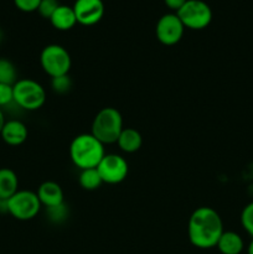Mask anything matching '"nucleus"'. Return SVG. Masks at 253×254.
Wrapping results in <instances>:
<instances>
[{"label": "nucleus", "mask_w": 253, "mask_h": 254, "mask_svg": "<svg viewBox=\"0 0 253 254\" xmlns=\"http://www.w3.org/2000/svg\"><path fill=\"white\" fill-rule=\"evenodd\" d=\"M223 232L222 218L213 208L206 206L198 207L189 218L188 235L193 247L211 250L217 246Z\"/></svg>", "instance_id": "f257e3e1"}, {"label": "nucleus", "mask_w": 253, "mask_h": 254, "mask_svg": "<svg viewBox=\"0 0 253 254\" xmlns=\"http://www.w3.org/2000/svg\"><path fill=\"white\" fill-rule=\"evenodd\" d=\"M104 155V144H102L91 133L74 136L69 145V158L73 165L79 170L97 168Z\"/></svg>", "instance_id": "f03ea898"}, {"label": "nucleus", "mask_w": 253, "mask_h": 254, "mask_svg": "<svg viewBox=\"0 0 253 254\" xmlns=\"http://www.w3.org/2000/svg\"><path fill=\"white\" fill-rule=\"evenodd\" d=\"M123 129V117L121 112L113 107H106L94 117L91 134L106 145L117 143Z\"/></svg>", "instance_id": "7ed1b4c3"}, {"label": "nucleus", "mask_w": 253, "mask_h": 254, "mask_svg": "<svg viewBox=\"0 0 253 254\" xmlns=\"http://www.w3.org/2000/svg\"><path fill=\"white\" fill-rule=\"evenodd\" d=\"M14 103L24 111H37L46 102V91L41 83L31 78L17 79L12 86Z\"/></svg>", "instance_id": "20e7f679"}, {"label": "nucleus", "mask_w": 253, "mask_h": 254, "mask_svg": "<svg viewBox=\"0 0 253 254\" xmlns=\"http://www.w3.org/2000/svg\"><path fill=\"white\" fill-rule=\"evenodd\" d=\"M40 64L45 73L54 78V77L68 74L72 66V60L68 51L63 46L51 44L42 49L40 55Z\"/></svg>", "instance_id": "39448f33"}, {"label": "nucleus", "mask_w": 253, "mask_h": 254, "mask_svg": "<svg viewBox=\"0 0 253 254\" xmlns=\"http://www.w3.org/2000/svg\"><path fill=\"white\" fill-rule=\"evenodd\" d=\"M41 207L37 193L30 190H19L7 200V213L19 221L32 220L39 215Z\"/></svg>", "instance_id": "423d86ee"}, {"label": "nucleus", "mask_w": 253, "mask_h": 254, "mask_svg": "<svg viewBox=\"0 0 253 254\" xmlns=\"http://www.w3.org/2000/svg\"><path fill=\"white\" fill-rule=\"evenodd\" d=\"M176 14L185 29L190 30L206 29L212 20V10L203 0H186Z\"/></svg>", "instance_id": "0eeeda50"}, {"label": "nucleus", "mask_w": 253, "mask_h": 254, "mask_svg": "<svg viewBox=\"0 0 253 254\" xmlns=\"http://www.w3.org/2000/svg\"><path fill=\"white\" fill-rule=\"evenodd\" d=\"M103 184L117 185L126 180L129 173L128 161L119 154H106L97 166Z\"/></svg>", "instance_id": "6e6552de"}, {"label": "nucleus", "mask_w": 253, "mask_h": 254, "mask_svg": "<svg viewBox=\"0 0 253 254\" xmlns=\"http://www.w3.org/2000/svg\"><path fill=\"white\" fill-rule=\"evenodd\" d=\"M184 31H185V26L179 19L176 12L164 14L156 22V39L165 46H173L180 42L184 36Z\"/></svg>", "instance_id": "1a4fd4ad"}, {"label": "nucleus", "mask_w": 253, "mask_h": 254, "mask_svg": "<svg viewBox=\"0 0 253 254\" xmlns=\"http://www.w3.org/2000/svg\"><path fill=\"white\" fill-rule=\"evenodd\" d=\"M72 7L77 22L83 26L98 24L104 15V4L102 0H76Z\"/></svg>", "instance_id": "9d476101"}, {"label": "nucleus", "mask_w": 253, "mask_h": 254, "mask_svg": "<svg viewBox=\"0 0 253 254\" xmlns=\"http://www.w3.org/2000/svg\"><path fill=\"white\" fill-rule=\"evenodd\" d=\"M29 131H27L26 126L19 119H10L5 122L4 127L1 129L2 141L10 146H19L26 141Z\"/></svg>", "instance_id": "9b49d317"}, {"label": "nucleus", "mask_w": 253, "mask_h": 254, "mask_svg": "<svg viewBox=\"0 0 253 254\" xmlns=\"http://www.w3.org/2000/svg\"><path fill=\"white\" fill-rule=\"evenodd\" d=\"M37 197L45 207L60 205L63 202V190L55 181H45L37 189Z\"/></svg>", "instance_id": "f8f14e48"}, {"label": "nucleus", "mask_w": 253, "mask_h": 254, "mask_svg": "<svg viewBox=\"0 0 253 254\" xmlns=\"http://www.w3.org/2000/svg\"><path fill=\"white\" fill-rule=\"evenodd\" d=\"M52 26L60 31H67L71 30L77 24L76 15H74L73 7L67 5H59L56 11L50 19Z\"/></svg>", "instance_id": "ddd939ff"}, {"label": "nucleus", "mask_w": 253, "mask_h": 254, "mask_svg": "<svg viewBox=\"0 0 253 254\" xmlns=\"http://www.w3.org/2000/svg\"><path fill=\"white\" fill-rule=\"evenodd\" d=\"M216 247L221 254H241L245 250V242L238 233L233 231H225Z\"/></svg>", "instance_id": "4468645a"}, {"label": "nucleus", "mask_w": 253, "mask_h": 254, "mask_svg": "<svg viewBox=\"0 0 253 254\" xmlns=\"http://www.w3.org/2000/svg\"><path fill=\"white\" fill-rule=\"evenodd\" d=\"M119 149L124 153H135L141 148L143 144V136L136 129L134 128H124L117 140Z\"/></svg>", "instance_id": "2eb2a0df"}, {"label": "nucleus", "mask_w": 253, "mask_h": 254, "mask_svg": "<svg viewBox=\"0 0 253 254\" xmlns=\"http://www.w3.org/2000/svg\"><path fill=\"white\" fill-rule=\"evenodd\" d=\"M19 191V179L9 168L0 169V198L9 200Z\"/></svg>", "instance_id": "dca6fc26"}, {"label": "nucleus", "mask_w": 253, "mask_h": 254, "mask_svg": "<svg viewBox=\"0 0 253 254\" xmlns=\"http://www.w3.org/2000/svg\"><path fill=\"white\" fill-rule=\"evenodd\" d=\"M78 183L83 190L93 191L101 188L103 181H102V178L101 175H99L97 168H93V169L81 170V174H79V178H78Z\"/></svg>", "instance_id": "f3484780"}, {"label": "nucleus", "mask_w": 253, "mask_h": 254, "mask_svg": "<svg viewBox=\"0 0 253 254\" xmlns=\"http://www.w3.org/2000/svg\"><path fill=\"white\" fill-rule=\"evenodd\" d=\"M17 81V71L15 64L7 59H0V83L14 86Z\"/></svg>", "instance_id": "a211bd4d"}, {"label": "nucleus", "mask_w": 253, "mask_h": 254, "mask_svg": "<svg viewBox=\"0 0 253 254\" xmlns=\"http://www.w3.org/2000/svg\"><path fill=\"white\" fill-rule=\"evenodd\" d=\"M46 215L50 222L56 223V225H61V223L66 222L69 217V210L68 206L64 202L60 203V205L51 206V207H46Z\"/></svg>", "instance_id": "6ab92c4d"}, {"label": "nucleus", "mask_w": 253, "mask_h": 254, "mask_svg": "<svg viewBox=\"0 0 253 254\" xmlns=\"http://www.w3.org/2000/svg\"><path fill=\"white\" fill-rule=\"evenodd\" d=\"M51 88L55 93H59V94L68 93L72 88L71 77H69L68 74L54 77V78L51 79Z\"/></svg>", "instance_id": "aec40b11"}, {"label": "nucleus", "mask_w": 253, "mask_h": 254, "mask_svg": "<svg viewBox=\"0 0 253 254\" xmlns=\"http://www.w3.org/2000/svg\"><path fill=\"white\" fill-rule=\"evenodd\" d=\"M241 225L243 230L253 238V201L243 207L241 212Z\"/></svg>", "instance_id": "412c9836"}, {"label": "nucleus", "mask_w": 253, "mask_h": 254, "mask_svg": "<svg viewBox=\"0 0 253 254\" xmlns=\"http://www.w3.org/2000/svg\"><path fill=\"white\" fill-rule=\"evenodd\" d=\"M59 0H41L37 11L42 17L50 20L54 12L56 11L57 7H59Z\"/></svg>", "instance_id": "4be33fe9"}, {"label": "nucleus", "mask_w": 253, "mask_h": 254, "mask_svg": "<svg viewBox=\"0 0 253 254\" xmlns=\"http://www.w3.org/2000/svg\"><path fill=\"white\" fill-rule=\"evenodd\" d=\"M11 103H14L12 86H10V84L0 83V108L10 106Z\"/></svg>", "instance_id": "5701e85b"}, {"label": "nucleus", "mask_w": 253, "mask_h": 254, "mask_svg": "<svg viewBox=\"0 0 253 254\" xmlns=\"http://www.w3.org/2000/svg\"><path fill=\"white\" fill-rule=\"evenodd\" d=\"M41 0H14L15 6L24 12L37 11Z\"/></svg>", "instance_id": "b1692460"}, {"label": "nucleus", "mask_w": 253, "mask_h": 254, "mask_svg": "<svg viewBox=\"0 0 253 254\" xmlns=\"http://www.w3.org/2000/svg\"><path fill=\"white\" fill-rule=\"evenodd\" d=\"M164 2H165V5L169 7V9L178 12L179 10L181 9V6L185 4L186 0H164Z\"/></svg>", "instance_id": "393cba45"}, {"label": "nucleus", "mask_w": 253, "mask_h": 254, "mask_svg": "<svg viewBox=\"0 0 253 254\" xmlns=\"http://www.w3.org/2000/svg\"><path fill=\"white\" fill-rule=\"evenodd\" d=\"M0 213H7V200L0 198Z\"/></svg>", "instance_id": "a878e982"}, {"label": "nucleus", "mask_w": 253, "mask_h": 254, "mask_svg": "<svg viewBox=\"0 0 253 254\" xmlns=\"http://www.w3.org/2000/svg\"><path fill=\"white\" fill-rule=\"evenodd\" d=\"M5 116H4V112H2V109L0 108V133H1V129H2V127H4V124H5Z\"/></svg>", "instance_id": "bb28decb"}, {"label": "nucleus", "mask_w": 253, "mask_h": 254, "mask_svg": "<svg viewBox=\"0 0 253 254\" xmlns=\"http://www.w3.org/2000/svg\"><path fill=\"white\" fill-rule=\"evenodd\" d=\"M247 254H253V238L247 247Z\"/></svg>", "instance_id": "cd10ccee"}, {"label": "nucleus", "mask_w": 253, "mask_h": 254, "mask_svg": "<svg viewBox=\"0 0 253 254\" xmlns=\"http://www.w3.org/2000/svg\"><path fill=\"white\" fill-rule=\"evenodd\" d=\"M2 36H4V35H2V31H1V29H0V42H1V40H2Z\"/></svg>", "instance_id": "c85d7f7f"}]
</instances>
